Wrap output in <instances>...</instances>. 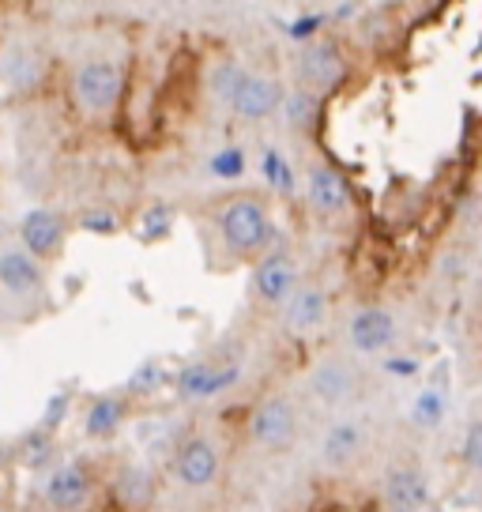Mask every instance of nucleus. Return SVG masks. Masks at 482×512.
Returning a JSON list of instances; mask_svg holds the SVG:
<instances>
[{
	"mask_svg": "<svg viewBox=\"0 0 482 512\" xmlns=\"http://www.w3.org/2000/svg\"><path fill=\"white\" fill-rule=\"evenodd\" d=\"M91 497H95V475L80 460L57 464L42 482V501L53 512H80Z\"/></svg>",
	"mask_w": 482,
	"mask_h": 512,
	"instance_id": "nucleus-9",
	"label": "nucleus"
},
{
	"mask_svg": "<svg viewBox=\"0 0 482 512\" xmlns=\"http://www.w3.org/2000/svg\"><path fill=\"white\" fill-rule=\"evenodd\" d=\"M230 110L238 113L241 121H268L272 113L283 110V87L275 76H260V72L245 68L238 91L230 98Z\"/></svg>",
	"mask_w": 482,
	"mask_h": 512,
	"instance_id": "nucleus-10",
	"label": "nucleus"
},
{
	"mask_svg": "<svg viewBox=\"0 0 482 512\" xmlns=\"http://www.w3.org/2000/svg\"><path fill=\"white\" fill-rule=\"evenodd\" d=\"M306 196L321 215H339V211L351 208V189H347L343 174L332 170V166H313V170H309Z\"/></svg>",
	"mask_w": 482,
	"mask_h": 512,
	"instance_id": "nucleus-17",
	"label": "nucleus"
},
{
	"mask_svg": "<svg viewBox=\"0 0 482 512\" xmlns=\"http://www.w3.org/2000/svg\"><path fill=\"white\" fill-rule=\"evenodd\" d=\"M294 76H298V87H306L313 95H321V91H332L343 76H347V57H343V49L336 42H306L302 53H298V61H294Z\"/></svg>",
	"mask_w": 482,
	"mask_h": 512,
	"instance_id": "nucleus-8",
	"label": "nucleus"
},
{
	"mask_svg": "<svg viewBox=\"0 0 482 512\" xmlns=\"http://www.w3.org/2000/svg\"><path fill=\"white\" fill-rule=\"evenodd\" d=\"M328 317V294L321 287H302L290 294V302L279 309V320H283V332L287 336H309L317 332Z\"/></svg>",
	"mask_w": 482,
	"mask_h": 512,
	"instance_id": "nucleus-14",
	"label": "nucleus"
},
{
	"mask_svg": "<svg viewBox=\"0 0 482 512\" xmlns=\"http://www.w3.org/2000/svg\"><path fill=\"white\" fill-rule=\"evenodd\" d=\"M411 418H415L422 430H434V426H441V418H445V396H441L437 388L418 392L415 403H411Z\"/></svg>",
	"mask_w": 482,
	"mask_h": 512,
	"instance_id": "nucleus-21",
	"label": "nucleus"
},
{
	"mask_svg": "<svg viewBox=\"0 0 482 512\" xmlns=\"http://www.w3.org/2000/svg\"><path fill=\"white\" fill-rule=\"evenodd\" d=\"M125 76L113 61H83L72 72V102L83 117H106L121 102Z\"/></svg>",
	"mask_w": 482,
	"mask_h": 512,
	"instance_id": "nucleus-2",
	"label": "nucleus"
},
{
	"mask_svg": "<svg viewBox=\"0 0 482 512\" xmlns=\"http://www.w3.org/2000/svg\"><path fill=\"white\" fill-rule=\"evenodd\" d=\"M215 230L230 256L260 260L272 241V211L257 192H234L215 211Z\"/></svg>",
	"mask_w": 482,
	"mask_h": 512,
	"instance_id": "nucleus-1",
	"label": "nucleus"
},
{
	"mask_svg": "<svg viewBox=\"0 0 482 512\" xmlns=\"http://www.w3.org/2000/svg\"><path fill=\"white\" fill-rule=\"evenodd\" d=\"M238 377L241 369L234 362H193V366H185L177 373L174 384L181 400L196 403V400H211V396H219L226 388H234Z\"/></svg>",
	"mask_w": 482,
	"mask_h": 512,
	"instance_id": "nucleus-11",
	"label": "nucleus"
},
{
	"mask_svg": "<svg viewBox=\"0 0 482 512\" xmlns=\"http://www.w3.org/2000/svg\"><path fill=\"white\" fill-rule=\"evenodd\" d=\"M245 430H249V441L264 448V452H287L294 445V437H298V407H294L290 396L272 392L249 411Z\"/></svg>",
	"mask_w": 482,
	"mask_h": 512,
	"instance_id": "nucleus-4",
	"label": "nucleus"
},
{
	"mask_svg": "<svg viewBox=\"0 0 482 512\" xmlns=\"http://www.w3.org/2000/svg\"><path fill=\"white\" fill-rule=\"evenodd\" d=\"M125 418H129V400L125 396H98L83 411V433L91 441H110L113 433L125 426Z\"/></svg>",
	"mask_w": 482,
	"mask_h": 512,
	"instance_id": "nucleus-19",
	"label": "nucleus"
},
{
	"mask_svg": "<svg viewBox=\"0 0 482 512\" xmlns=\"http://www.w3.org/2000/svg\"><path fill=\"white\" fill-rule=\"evenodd\" d=\"M347 343L358 354H381L396 343V317L388 313L385 305H366L358 309L347 324Z\"/></svg>",
	"mask_w": 482,
	"mask_h": 512,
	"instance_id": "nucleus-12",
	"label": "nucleus"
},
{
	"mask_svg": "<svg viewBox=\"0 0 482 512\" xmlns=\"http://www.w3.org/2000/svg\"><path fill=\"white\" fill-rule=\"evenodd\" d=\"M464 464L475 467V471H482V422H475L471 430L464 433Z\"/></svg>",
	"mask_w": 482,
	"mask_h": 512,
	"instance_id": "nucleus-23",
	"label": "nucleus"
},
{
	"mask_svg": "<svg viewBox=\"0 0 482 512\" xmlns=\"http://www.w3.org/2000/svg\"><path fill=\"white\" fill-rule=\"evenodd\" d=\"M366 448V430L358 426V422H332L328 430H324V441H321V456L328 467H347L358 460V452Z\"/></svg>",
	"mask_w": 482,
	"mask_h": 512,
	"instance_id": "nucleus-18",
	"label": "nucleus"
},
{
	"mask_svg": "<svg viewBox=\"0 0 482 512\" xmlns=\"http://www.w3.org/2000/svg\"><path fill=\"white\" fill-rule=\"evenodd\" d=\"M46 76V61H42V53L27 42H8V46L0 49V83L8 87V91H34L38 83Z\"/></svg>",
	"mask_w": 482,
	"mask_h": 512,
	"instance_id": "nucleus-13",
	"label": "nucleus"
},
{
	"mask_svg": "<svg viewBox=\"0 0 482 512\" xmlns=\"http://www.w3.org/2000/svg\"><path fill=\"white\" fill-rule=\"evenodd\" d=\"M65 245H68L65 215H57V211L49 208H34L19 219V249H27L38 264H46V268L57 264L65 256Z\"/></svg>",
	"mask_w": 482,
	"mask_h": 512,
	"instance_id": "nucleus-6",
	"label": "nucleus"
},
{
	"mask_svg": "<svg viewBox=\"0 0 482 512\" xmlns=\"http://www.w3.org/2000/svg\"><path fill=\"white\" fill-rule=\"evenodd\" d=\"M174 479L189 490V494H204L211 490L219 475H223V448L215 437L208 433H193V437H185L174 452Z\"/></svg>",
	"mask_w": 482,
	"mask_h": 512,
	"instance_id": "nucleus-5",
	"label": "nucleus"
},
{
	"mask_svg": "<svg viewBox=\"0 0 482 512\" xmlns=\"http://www.w3.org/2000/svg\"><path fill=\"white\" fill-rule=\"evenodd\" d=\"M317 113H321V95H313L306 87H294L283 95V117L294 132H309L317 125Z\"/></svg>",
	"mask_w": 482,
	"mask_h": 512,
	"instance_id": "nucleus-20",
	"label": "nucleus"
},
{
	"mask_svg": "<svg viewBox=\"0 0 482 512\" xmlns=\"http://www.w3.org/2000/svg\"><path fill=\"white\" fill-rule=\"evenodd\" d=\"M430 501V482L411 464H400L385 479V505L392 512H422Z\"/></svg>",
	"mask_w": 482,
	"mask_h": 512,
	"instance_id": "nucleus-16",
	"label": "nucleus"
},
{
	"mask_svg": "<svg viewBox=\"0 0 482 512\" xmlns=\"http://www.w3.org/2000/svg\"><path fill=\"white\" fill-rule=\"evenodd\" d=\"M354 392H358V373H354L343 358H324V362H317L313 373H309V396L328 403V407L347 403Z\"/></svg>",
	"mask_w": 482,
	"mask_h": 512,
	"instance_id": "nucleus-15",
	"label": "nucleus"
},
{
	"mask_svg": "<svg viewBox=\"0 0 482 512\" xmlns=\"http://www.w3.org/2000/svg\"><path fill=\"white\" fill-rule=\"evenodd\" d=\"M211 174L215 177H241L245 174V151H238V147L219 151V155L211 159Z\"/></svg>",
	"mask_w": 482,
	"mask_h": 512,
	"instance_id": "nucleus-22",
	"label": "nucleus"
},
{
	"mask_svg": "<svg viewBox=\"0 0 482 512\" xmlns=\"http://www.w3.org/2000/svg\"><path fill=\"white\" fill-rule=\"evenodd\" d=\"M0 298L16 305H46L49 275L46 264H38L27 249L4 245L0 249Z\"/></svg>",
	"mask_w": 482,
	"mask_h": 512,
	"instance_id": "nucleus-3",
	"label": "nucleus"
},
{
	"mask_svg": "<svg viewBox=\"0 0 482 512\" xmlns=\"http://www.w3.org/2000/svg\"><path fill=\"white\" fill-rule=\"evenodd\" d=\"M253 298L268 309H283L290 302V294L302 287V272L294 264V256L275 249V253H264L253 268Z\"/></svg>",
	"mask_w": 482,
	"mask_h": 512,
	"instance_id": "nucleus-7",
	"label": "nucleus"
},
{
	"mask_svg": "<svg viewBox=\"0 0 482 512\" xmlns=\"http://www.w3.org/2000/svg\"><path fill=\"white\" fill-rule=\"evenodd\" d=\"M385 369L392 377H411V373H418V362L415 358H388Z\"/></svg>",
	"mask_w": 482,
	"mask_h": 512,
	"instance_id": "nucleus-25",
	"label": "nucleus"
},
{
	"mask_svg": "<svg viewBox=\"0 0 482 512\" xmlns=\"http://www.w3.org/2000/svg\"><path fill=\"white\" fill-rule=\"evenodd\" d=\"M264 174L272 177V185H279V189H290V170L283 166V159H279L275 151H268V155H264Z\"/></svg>",
	"mask_w": 482,
	"mask_h": 512,
	"instance_id": "nucleus-24",
	"label": "nucleus"
}]
</instances>
